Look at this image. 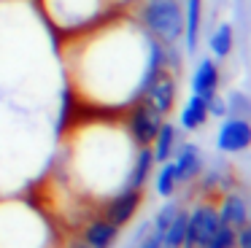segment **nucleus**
Masks as SVG:
<instances>
[{
    "label": "nucleus",
    "instance_id": "11",
    "mask_svg": "<svg viewBox=\"0 0 251 248\" xmlns=\"http://www.w3.org/2000/svg\"><path fill=\"white\" fill-rule=\"evenodd\" d=\"M116 240V226L111 221H92L87 226V246L89 248H111Z\"/></svg>",
    "mask_w": 251,
    "mask_h": 248
},
{
    "label": "nucleus",
    "instance_id": "4",
    "mask_svg": "<svg viewBox=\"0 0 251 248\" xmlns=\"http://www.w3.org/2000/svg\"><path fill=\"white\" fill-rule=\"evenodd\" d=\"M219 149L227 151V154H235V151H243L251 146V122L243 116L227 119V122L219 127V138H216Z\"/></svg>",
    "mask_w": 251,
    "mask_h": 248
},
{
    "label": "nucleus",
    "instance_id": "22",
    "mask_svg": "<svg viewBox=\"0 0 251 248\" xmlns=\"http://www.w3.org/2000/svg\"><path fill=\"white\" fill-rule=\"evenodd\" d=\"M141 248H162V235H159V232H154L146 243H141Z\"/></svg>",
    "mask_w": 251,
    "mask_h": 248
},
{
    "label": "nucleus",
    "instance_id": "19",
    "mask_svg": "<svg viewBox=\"0 0 251 248\" xmlns=\"http://www.w3.org/2000/svg\"><path fill=\"white\" fill-rule=\"evenodd\" d=\"M173 216H176V205H165V208L159 210V216H157V226H154V232L165 235V229H168V224H170Z\"/></svg>",
    "mask_w": 251,
    "mask_h": 248
},
{
    "label": "nucleus",
    "instance_id": "15",
    "mask_svg": "<svg viewBox=\"0 0 251 248\" xmlns=\"http://www.w3.org/2000/svg\"><path fill=\"white\" fill-rule=\"evenodd\" d=\"M211 51L216 57H227L232 51V27L229 25H219L216 32L211 35Z\"/></svg>",
    "mask_w": 251,
    "mask_h": 248
},
{
    "label": "nucleus",
    "instance_id": "16",
    "mask_svg": "<svg viewBox=\"0 0 251 248\" xmlns=\"http://www.w3.org/2000/svg\"><path fill=\"white\" fill-rule=\"evenodd\" d=\"M205 248H235V226L219 221L213 235H211V240L205 243Z\"/></svg>",
    "mask_w": 251,
    "mask_h": 248
},
{
    "label": "nucleus",
    "instance_id": "14",
    "mask_svg": "<svg viewBox=\"0 0 251 248\" xmlns=\"http://www.w3.org/2000/svg\"><path fill=\"white\" fill-rule=\"evenodd\" d=\"M157 149L151 151L154 154V159L157 162H168V156L173 154V143H176V129L170 127V124H162L159 127V132H157Z\"/></svg>",
    "mask_w": 251,
    "mask_h": 248
},
{
    "label": "nucleus",
    "instance_id": "2",
    "mask_svg": "<svg viewBox=\"0 0 251 248\" xmlns=\"http://www.w3.org/2000/svg\"><path fill=\"white\" fill-rule=\"evenodd\" d=\"M138 100L143 105H149L151 111H157L159 116L173 108V100H176V81L173 75L168 73L165 68H157L143 78L141 89H138Z\"/></svg>",
    "mask_w": 251,
    "mask_h": 248
},
{
    "label": "nucleus",
    "instance_id": "17",
    "mask_svg": "<svg viewBox=\"0 0 251 248\" xmlns=\"http://www.w3.org/2000/svg\"><path fill=\"white\" fill-rule=\"evenodd\" d=\"M154 162V154L149 149H141V154H138V162H135V170H132V178H130V186H143V181L149 178V167H151Z\"/></svg>",
    "mask_w": 251,
    "mask_h": 248
},
{
    "label": "nucleus",
    "instance_id": "6",
    "mask_svg": "<svg viewBox=\"0 0 251 248\" xmlns=\"http://www.w3.org/2000/svg\"><path fill=\"white\" fill-rule=\"evenodd\" d=\"M141 205V189L138 186H127L125 192H119L114 199H111L108 210H105V221H111L114 226H122L132 219V213Z\"/></svg>",
    "mask_w": 251,
    "mask_h": 248
},
{
    "label": "nucleus",
    "instance_id": "9",
    "mask_svg": "<svg viewBox=\"0 0 251 248\" xmlns=\"http://www.w3.org/2000/svg\"><path fill=\"white\" fill-rule=\"evenodd\" d=\"M205 119H208V100H202L200 95H192L189 102L184 105V111H181V127L197 129L205 124Z\"/></svg>",
    "mask_w": 251,
    "mask_h": 248
},
{
    "label": "nucleus",
    "instance_id": "18",
    "mask_svg": "<svg viewBox=\"0 0 251 248\" xmlns=\"http://www.w3.org/2000/svg\"><path fill=\"white\" fill-rule=\"evenodd\" d=\"M178 183V175H176V165H165L162 170H159V175H157V192L162 194V197H168L170 192H173V186Z\"/></svg>",
    "mask_w": 251,
    "mask_h": 248
},
{
    "label": "nucleus",
    "instance_id": "23",
    "mask_svg": "<svg viewBox=\"0 0 251 248\" xmlns=\"http://www.w3.org/2000/svg\"><path fill=\"white\" fill-rule=\"evenodd\" d=\"M76 248H89V246H76Z\"/></svg>",
    "mask_w": 251,
    "mask_h": 248
},
{
    "label": "nucleus",
    "instance_id": "3",
    "mask_svg": "<svg viewBox=\"0 0 251 248\" xmlns=\"http://www.w3.org/2000/svg\"><path fill=\"white\" fill-rule=\"evenodd\" d=\"M219 224V213H213L211 208H197L192 216H186V246L189 248H205V243L211 240L213 229Z\"/></svg>",
    "mask_w": 251,
    "mask_h": 248
},
{
    "label": "nucleus",
    "instance_id": "1",
    "mask_svg": "<svg viewBox=\"0 0 251 248\" xmlns=\"http://www.w3.org/2000/svg\"><path fill=\"white\" fill-rule=\"evenodd\" d=\"M141 19L168 46L184 35V14H181L178 0H146Z\"/></svg>",
    "mask_w": 251,
    "mask_h": 248
},
{
    "label": "nucleus",
    "instance_id": "13",
    "mask_svg": "<svg viewBox=\"0 0 251 248\" xmlns=\"http://www.w3.org/2000/svg\"><path fill=\"white\" fill-rule=\"evenodd\" d=\"M184 240H186V213L176 210V216L170 219L168 229H165V235H162V246L178 248V246H184Z\"/></svg>",
    "mask_w": 251,
    "mask_h": 248
},
{
    "label": "nucleus",
    "instance_id": "7",
    "mask_svg": "<svg viewBox=\"0 0 251 248\" xmlns=\"http://www.w3.org/2000/svg\"><path fill=\"white\" fill-rule=\"evenodd\" d=\"M216 86H219L216 62H211V59H200V65H197V70H195V78H192V89H195V95H200L202 100H211V97H216Z\"/></svg>",
    "mask_w": 251,
    "mask_h": 248
},
{
    "label": "nucleus",
    "instance_id": "21",
    "mask_svg": "<svg viewBox=\"0 0 251 248\" xmlns=\"http://www.w3.org/2000/svg\"><path fill=\"white\" fill-rule=\"evenodd\" d=\"M232 102H235V108H238V113H249V97L232 95Z\"/></svg>",
    "mask_w": 251,
    "mask_h": 248
},
{
    "label": "nucleus",
    "instance_id": "5",
    "mask_svg": "<svg viewBox=\"0 0 251 248\" xmlns=\"http://www.w3.org/2000/svg\"><path fill=\"white\" fill-rule=\"evenodd\" d=\"M132 135H135V140L141 146H151L154 138H157L159 127H162V116H159L157 111H151L149 105H143V102H138L135 111H132Z\"/></svg>",
    "mask_w": 251,
    "mask_h": 248
},
{
    "label": "nucleus",
    "instance_id": "8",
    "mask_svg": "<svg viewBox=\"0 0 251 248\" xmlns=\"http://www.w3.org/2000/svg\"><path fill=\"white\" fill-rule=\"evenodd\" d=\"M173 165H176V175H178V183H181V181H189V178H195L197 173H200L202 159H200V154H197V149L189 143L178 151V159H176Z\"/></svg>",
    "mask_w": 251,
    "mask_h": 248
},
{
    "label": "nucleus",
    "instance_id": "10",
    "mask_svg": "<svg viewBox=\"0 0 251 248\" xmlns=\"http://www.w3.org/2000/svg\"><path fill=\"white\" fill-rule=\"evenodd\" d=\"M200 19H202V0H189V3H186V22H184V35H186V49H189V51L197 49Z\"/></svg>",
    "mask_w": 251,
    "mask_h": 248
},
{
    "label": "nucleus",
    "instance_id": "12",
    "mask_svg": "<svg viewBox=\"0 0 251 248\" xmlns=\"http://www.w3.org/2000/svg\"><path fill=\"white\" fill-rule=\"evenodd\" d=\"M219 221L229 226H243L249 221V213H246V199L238 197V194H229L222 205V213H219Z\"/></svg>",
    "mask_w": 251,
    "mask_h": 248
},
{
    "label": "nucleus",
    "instance_id": "20",
    "mask_svg": "<svg viewBox=\"0 0 251 248\" xmlns=\"http://www.w3.org/2000/svg\"><path fill=\"white\" fill-rule=\"evenodd\" d=\"M208 113H213V116H224V113H227V102L211 97V100H208Z\"/></svg>",
    "mask_w": 251,
    "mask_h": 248
}]
</instances>
